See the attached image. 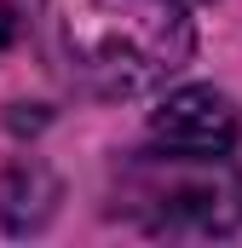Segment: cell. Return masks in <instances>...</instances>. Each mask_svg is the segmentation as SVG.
Here are the masks:
<instances>
[{"label":"cell","mask_w":242,"mask_h":248,"mask_svg":"<svg viewBox=\"0 0 242 248\" xmlns=\"http://www.w3.org/2000/svg\"><path fill=\"white\" fill-rule=\"evenodd\" d=\"M121 208L162 237H225L242 225V173L225 156L156 150L121 173Z\"/></svg>","instance_id":"7a4b0ae2"},{"label":"cell","mask_w":242,"mask_h":248,"mask_svg":"<svg viewBox=\"0 0 242 248\" xmlns=\"http://www.w3.org/2000/svg\"><path fill=\"white\" fill-rule=\"evenodd\" d=\"M184 6H190V0H184Z\"/></svg>","instance_id":"5b68a950"},{"label":"cell","mask_w":242,"mask_h":248,"mask_svg":"<svg viewBox=\"0 0 242 248\" xmlns=\"http://www.w3.org/2000/svg\"><path fill=\"white\" fill-rule=\"evenodd\" d=\"M63 81L133 98L190 63L184 0H12Z\"/></svg>","instance_id":"6da1fadb"},{"label":"cell","mask_w":242,"mask_h":248,"mask_svg":"<svg viewBox=\"0 0 242 248\" xmlns=\"http://www.w3.org/2000/svg\"><path fill=\"white\" fill-rule=\"evenodd\" d=\"M237 133H242L237 104L213 87H184L150 116V139L162 150H179V156H231Z\"/></svg>","instance_id":"3957f363"},{"label":"cell","mask_w":242,"mask_h":248,"mask_svg":"<svg viewBox=\"0 0 242 248\" xmlns=\"http://www.w3.org/2000/svg\"><path fill=\"white\" fill-rule=\"evenodd\" d=\"M12 35H17V12H12V0H0V52L12 46Z\"/></svg>","instance_id":"277c9868"}]
</instances>
